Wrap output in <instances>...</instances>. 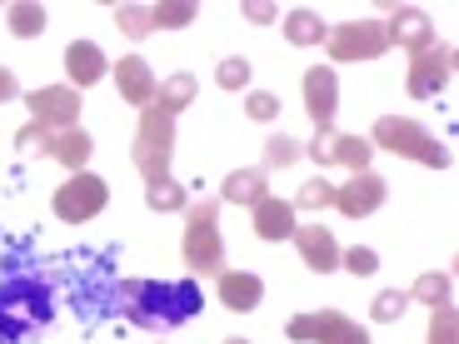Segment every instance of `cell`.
<instances>
[{
  "label": "cell",
  "instance_id": "34",
  "mask_svg": "<svg viewBox=\"0 0 459 344\" xmlns=\"http://www.w3.org/2000/svg\"><path fill=\"white\" fill-rule=\"evenodd\" d=\"M340 264L350 270V275H375V270H379V254L365 250V245H355V250H344V254H340Z\"/></svg>",
  "mask_w": 459,
  "mask_h": 344
},
{
  "label": "cell",
  "instance_id": "30",
  "mask_svg": "<svg viewBox=\"0 0 459 344\" xmlns=\"http://www.w3.org/2000/svg\"><path fill=\"white\" fill-rule=\"evenodd\" d=\"M325 205H334V185H330V180H310V185H299L295 210H325Z\"/></svg>",
  "mask_w": 459,
  "mask_h": 344
},
{
  "label": "cell",
  "instance_id": "7",
  "mask_svg": "<svg viewBox=\"0 0 459 344\" xmlns=\"http://www.w3.org/2000/svg\"><path fill=\"white\" fill-rule=\"evenodd\" d=\"M325 46H330L334 60H375L390 50V30L379 21H350V25H334L330 35H325Z\"/></svg>",
  "mask_w": 459,
  "mask_h": 344
},
{
  "label": "cell",
  "instance_id": "11",
  "mask_svg": "<svg viewBox=\"0 0 459 344\" xmlns=\"http://www.w3.org/2000/svg\"><path fill=\"white\" fill-rule=\"evenodd\" d=\"M385 200H390V180H379L375 170H359V175H350V185H334V210L350 219L375 215Z\"/></svg>",
  "mask_w": 459,
  "mask_h": 344
},
{
  "label": "cell",
  "instance_id": "15",
  "mask_svg": "<svg viewBox=\"0 0 459 344\" xmlns=\"http://www.w3.org/2000/svg\"><path fill=\"white\" fill-rule=\"evenodd\" d=\"M295 250L299 260L310 264L315 275H330V270H340V245H334V235L325 225H295Z\"/></svg>",
  "mask_w": 459,
  "mask_h": 344
},
{
  "label": "cell",
  "instance_id": "25",
  "mask_svg": "<svg viewBox=\"0 0 459 344\" xmlns=\"http://www.w3.org/2000/svg\"><path fill=\"white\" fill-rule=\"evenodd\" d=\"M5 21H11V30L21 35V40H30V35L46 30V11H40V5H30V0H15V5H5Z\"/></svg>",
  "mask_w": 459,
  "mask_h": 344
},
{
  "label": "cell",
  "instance_id": "28",
  "mask_svg": "<svg viewBox=\"0 0 459 344\" xmlns=\"http://www.w3.org/2000/svg\"><path fill=\"white\" fill-rule=\"evenodd\" d=\"M115 25H120V35H130V40H145V35L155 30L145 5H120V11H115Z\"/></svg>",
  "mask_w": 459,
  "mask_h": 344
},
{
  "label": "cell",
  "instance_id": "2",
  "mask_svg": "<svg viewBox=\"0 0 459 344\" xmlns=\"http://www.w3.org/2000/svg\"><path fill=\"white\" fill-rule=\"evenodd\" d=\"M369 145H375V150H394V155H404V160H420V165H429V170H445V165H449V145H439L429 130H420L414 120H400V115H385V120H375V135H369Z\"/></svg>",
  "mask_w": 459,
  "mask_h": 344
},
{
  "label": "cell",
  "instance_id": "21",
  "mask_svg": "<svg viewBox=\"0 0 459 344\" xmlns=\"http://www.w3.org/2000/svg\"><path fill=\"white\" fill-rule=\"evenodd\" d=\"M91 135H85L81 125H70V130H56V140H50V160H60L70 175L85 170V160H91Z\"/></svg>",
  "mask_w": 459,
  "mask_h": 344
},
{
  "label": "cell",
  "instance_id": "23",
  "mask_svg": "<svg viewBox=\"0 0 459 344\" xmlns=\"http://www.w3.org/2000/svg\"><path fill=\"white\" fill-rule=\"evenodd\" d=\"M285 35H290V46H320L330 30H325V21H320L315 11H290Z\"/></svg>",
  "mask_w": 459,
  "mask_h": 344
},
{
  "label": "cell",
  "instance_id": "8",
  "mask_svg": "<svg viewBox=\"0 0 459 344\" xmlns=\"http://www.w3.org/2000/svg\"><path fill=\"white\" fill-rule=\"evenodd\" d=\"M290 340H310V344H369V334L359 330L350 314H340V310H320V314H295L290 320Z\"/></svg>",
  "mask_w": 459,
  "mask_h": 344
},
{
  "label": "cell",
  "instance_id": "17",
  "mask_svg": "<svg viewBox=\"0 0 459 344\" xmlns=\"http://www.w3.org/2000/svg\"><path fill=\"white\" fill-rule=\"evenodd\" d=\"M260 299H264L260 275H250V270H225V275H220V305H225V310L245 314V310H255Z\"/></svg>",
  "mask_w": 459,
  "mask_h": 344
},
{
  "label": "cell",
  "instance_id": "39",
  "mask_svg": "<svg viewBox=\"0 0 459 344\" xmlns=\"http://www.w3.org/2000/svg\"><path fill=\"white\" fill-rule=\"evenodd\" d=\"M225 344H250V340H225Z\"/></svg>",
  "mask_w": 459,
  "mask_h": 344
},
{
  "label": "cell",
  "instance_id": "1",
  "mask_svg": "<svg viewBox=\"0 0 459 344\" xmlns=\"http://www.w3.org/2000/svg\"><path fill=\"white\" fill-rule=\"evenodd\" d=\"M200 285L195 280H126L120 285V310H126L130 324H140V330H175V324H185L190 314H200Z\"/></svg>",
  "mask_w": 459,
  "mask_h": 344
},
{
  "label": "cell",
  "instance_id": "6",
  "mask_svg": "<svg viewBox=\"0 0 459 344\" xmlns=\"http://www.w3.org/2000/svg\"><path fill=\"white\" fill-rule=\"evenodd\" d=\"M105 200H110V185L91 170H75L56 190V215L65 219V225H85V219H95L105 210Z\"/></svg>",
  "mask_w": 459,
  "mask_h": 344
},
{
  "label": "cell",
  "instance_id": "32",
  "mask_svg": "<svg viewBox=\"0 0 459 344\" xmlns=\"http://www.w3.org/2000/svg\"><path fill=\"white\" fill-rule=\"evenodd\" d=\"M299 155H305V150H299V140H290V135L264 140V160H270V165H280V170H285V165H295Z\"/></svg>",
  "mask_w": 459,
  "mask_h": 344
},
{
  "label": "cell",
  "instance_id": "5",
  "mask_svg": "<svg viewBox=\"0 0 459 344\" xmlns=\"http://www.w3.org/2000/svg\"><path fill=\"white\" fill-rule=\"evenodd\" d=\"M50 295L35 280H11L0 289V334H25L30 324H46Z\"/></svg>",
  "mask_w": 459,
  "mask_h": 344
},
{
  "label": "cell",
  "instance_id": "20",
  "mask_svg": "<svg viewBox=\"0 0 459 344\" xmlns=\"http://www.w3.org/2000/svg\"><path fill=\"white\" fill-rule=\"evenodd\" d=\"M220 195L230 200V205H260L264 195H270V180H264V170H230L225 185H220Z\"/></svg>",
  "mask_w": 459,
  "mask_h": 344
},
{
  "label": "cell",
  "instance_id": "33",
  "mask_svg": "<svg viewBox=\"0 0 459 344\" xmlns=\"http://www.w3.org/2000/svg\"><path fill=\"white\" fill-rule=\"evenodd\" d=\"M455 330H459L455 310H449V305H439V310L429 314V344H455Z\"/></svg>",
  "mask_w": 459,
  "mask_h": 344
},
{
  "label": "cell",
  "instance_id": "31",
  "mask_svg": "<svg viewBox=\"0 0 459 344\" xmlns=\"http://www.w3.org/2000/svg\"><path fill=\"white\" fill-rule=\"evenodd\" d=\"M410 310V295H400V289H385V295L369 305V314H375L379 324H390V320H400V314Z\"/></svg>",
  "mask_w": 459,
  "mask_h": 344
},
{
  "label": "cell",
  "instance_id": "29",
  "mask_svg": "<svg viewBox=\"0 0 459 344\" xmlns=\"http://www.w3.org/2000/svg\"><path fill=\"white\" fill-rule=\"evenodd\" d=\"M215 81H220V90H245V85H250V60H245V56H230L225 65L215 70Z\"/></svg>",
  "mask_w": 459,
  "mask_h": 344
},
{
  "label": "cell",
  "instance_id": "9",
  "mask_svg": "<svg viewBox=\"0 0 459 344\" xmlns=\"http://www.w3.org/2000/svg\"><path fill=\"white\" fill-rule=\"evenodd\" d=\"M455 81V50L449 46H429V50H420V56H410V95L414 100H435L439 90H445V85Z\"/></svg>",
  "mask_w": 459,
  "mask_h": 344
},
{
  "label": "cell",
  "instance_id": "37",
  "mask_svg": "<svg viewBox=\"0 0 459 344\" xmlns=\"http://www.w3.org/2000/svg\"><path fill=\"white\" fill-rule=\"evenodd\" d=\"M245 15H250L255 25H264V21H275V5H245Z\"/></svg>",
  "mask_w": 459,
  "mask_h": 344
},
{
  "label": "cell",
  "instance_id": "35",
  "mask_svg": "<svg viewBox=\"0 0 459 344\" xmlns=\"http://www.w3.org/2000/svg\"><path fill=\"white\" fill-rule=\"evenodd\" d=\"M50 140H56V130H46V125H35V120H30V125L15 135V145L30 150V155H35V150H40V155H50Z\"/></svg>",
  "mask_w": 459,
  "mask_h": 344
},
{
  "label": "cell",
  "instance_id": "4",
  "mask_svg": "<svg viewBox=\"0 0 459 344\" xmlns=\"http://www.w3.org/2000/svg\"><path fill=\"white\" fill-rule=\"evenodd\" d=\"M220 200H200L190 205V225H185V264L195 275H225V245H220Z\"/></svg>",
  "mask_w": 459,
  "mask_h": 344
},
{
  "label": "cell",
  "instance_id": "19",
  "mask_svg": "<svg viewBox=\"0 0 459 344\" xmlns=\"http://www.w3.org/2000/svg\"><path fill=\"white\" fill-rule=\"evenodd\" d=\"M65 75H70V90H85V85L105 81V56H100V46H91V40H75V46L65 50Z\"/></svg>",
  "mask_w": 459,
  "mask_h": 344
},
{
  "label": "cell",
  "instance_id": "16",
  "mask_svg": "<svg viewBox=\"0 0 459 344\" xmlns=\"http://www.w3.org/2000/svg\"><path fill=\"white\" fill-rule=\"evenodd\" d=\"M385 30H390V46H404L410 56L435 46V25H429L425 11H414V5H400V11L385 21Z\"/></svg>",
  "mask_w": 459,
  "mask_h": 344
},
{
  "label": "cell",
  "instance_id": "27",
  "mask_svg": "<svg viewBox=\"0 0 459 344\" xmlns=\"http://www.w3.org/2000/svg\"><path fill=\"white\" fill-rule=\"evenodd\" d=\"M195 21V5L190 0H160V5H150V25H165V30H180V25Z\"/></svg>",
  "mask_w": 459,
  "mask_h": 344
},
{
  "label": "cell",
  "instance_id": "22",
  "mask_svg": "<svg viewBox=\"0 0 459 344\" xmlns=\"http://www.w3.org/2000/svg\"><path fill=\"white\" fill-rule=\"evenodd\" d=\"M185 105H195V75L190 70H180V75H170V81L155 90V110H165V115H180Z\"/></svg>",
  "mask_w": 459,
  "mask_h": 344
},
{
  "label": "cell",
  "instance_id": "18",
  "mask_svg": "<svg viewBox=\"0 0 459 344\" xmlns=\"http://www.w3.org/2000/svg\"><path fill=\"white\" fill-rule=\"evenodd\" d=\"M255 235H260V240H270V245L290 240V235H295V205H290V200L264 195L260 205H255Z\"/></svg>",
  "mask_w": 459,
  "mask_h": 344
},
{
  "label": "cell",
  "instance_id": "12",
  "mask_svg": "<svg viewBox=\"0 0 459 344\" xmlns=\"http://www.w3.org/2000/svg\"><path fill=\"white\" fill-rule=\"evenodd\" d=\"M310 155H315L320 165H344L350 175H359V170H369V155H375V145H369V140H359V135H334V130H315Z\"/></svg>",
  "mask_w": 459,
  "mask_h": 344
},
{
  "label": "cell",
  "instance_id": "36",
  "mask_svg": "<svg viewBox=\"0 0 459 344\" xmlns=\"http://www.w3.org/2000/svg\"><path fill=\"white\" fill-rule=\"evenodd\" d=\"M245 110H250V120H275L280 115V100L270 90H255L250 100H245Z\"/></svg>",
  "mask_w": 459,
  "mask_h": 344
},
{
  "label": "cell",
  "instance_id": "10",
  "mask_svg": "<svg viewBox=\"0 0 459 344\" xmlns=\"http://www.w3.org/2000/svg\"><path fill=\"white\" fill-rule=\"evenodd\" d=\"M25 105H30V120L46 130H70L81 120V90H70V85H40L25 95Z\"/></svg>",
  "mask_w": 459,
  "mask_h": 344
},
{
  "label": "cell",
  "instance_id": "38",
  "mask_svg": "<svg viewBox=\"0 0 459 344\" xmlns=\"http://www.w3.org/2000/svg\"><path fill=\"white\" fill-rule=\"evenodd\" d=\"M11 95H15V75L0 65V100H11Z\"/></svg>",
  "mask_w": 459,
  "mask_h": 344
},
{
  "label": "cell",
  "instance_id": "14",
  "mask_svg": "<svg viewBox=\"0 0 459 344\" xmlns=\"http://www.w3.org/2000/svg\"><path fill=\"white\" fill-rule=\"evenodd\" d=\"M115 90H120V100L126 105H135V110H150L155 105V70H150V60H140V56H126L120 65H115Z\"/></svg>",
  "mask_w": 459,
  "mask_h": 344
},
{
  "label": "cell",
  "instance_id": "26",
  "mask_svg": "<svg viewBox=\"0 0 459 344\" xmlns=\"http://www.w3.org/2000/svg\"><path fill=\"white\" fill-rule=\"evenodd\" d=\"M410 299H420V305H429V310H439V305H449V275H439V270H429V275L414 280Z\"/></svg>",
  "mask_w": 459,
  "mask_h": 344
},
{
  "label": "cell",
  "instance_id": "3",
  "mask_svg": "<svg viewBox=\"0 0 459 344\" xmlns=\"http://www.w3.org/2000/svg\"><path fill=\"white\" fill-rule=\"evenodd\" d=\"M170 150H175V115L165 110H140V130L130 145V160L145 180H170Z\"/></svg>",
  "mask_w": 459,
  "mask_h": 344
},
{
  "label": "cell",
  "instance_id": "24",
  "mask_svg": "<svg viewBox=\"0 0 459 344\" xmlns=\"http://www.w3.org/2000/svg\"><path fill=\"white\" fill-rule=\"evenodd\" d=\"M145 205L160 210V215H170V210L190 205V195H185V185H175V180H150L145 185Z\"/></svg>",
  "mask_w": 459,
  "mask_h": 344
},
{
  "label": "cell",
  "instance_id": "13",
  "mask_svg": "<svg viewBox=\"0 0 459 344\" xmlns=\"http://www.w3.org/2000/svg\"><path fill=\"white\" fill-rule=\"evenodd\" d=\"M305 110H310L315 130H330L334 110H340V81H334L330 65L305 70Z\"/></svg>",
  "mask_w": 459,
  "mask_h": 344
}]
</instances>
